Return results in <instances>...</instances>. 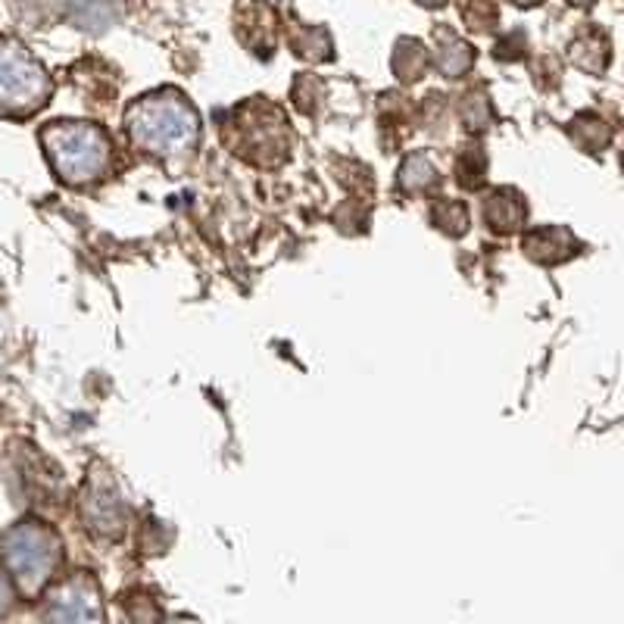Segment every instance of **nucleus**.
Masks as SVG:
<instances>
[{"instance_id":"nucleus-1","label":"nucleus","mask_w":624,"mask_h":624,"mask_svg":"<svg viewBox=\"0 0 624 624\" xmlns=\"http://www.w3.org/2000/svg\"><path fill=\"white\" fill-rule=\"evenodd\" d=\"M125 132L137 151L159 159H185L200 141V113L176 88L151 91L125 110Z\"/></svg>"},{"instance_id":"nucleus-2","label":"nucleus","mask_w":624,"mask_h":624,"mask_svg":"<svg viewBox=\"0 0 624 624\" xmlns=\"http://www.w3.org/2000/svg\"><path fill=\"white\" fill-rule=\"evenodd\" d=\"M41 147L51 159L54 172L66 185L100 181L113 163V144L107 132L94 122H81V119H59L44 125Z\"/></svg>"},{"instance_id":"nucleus-3","label":"nucleus","mask_w":624,"mask_h":624,"mask_svg":"<svg viewBox=\"0 0 624 624\" xmlns=\"http://www.w3.org/2000/svg\"><path fill=\"white\" fill-rule=\"evenodd\" d=\"M63 556L59 537L41 522H20L0 537V559L22 597H38L51 584Z\"/></svg>"},{"instance_id":"nucleus-4","label":"nucleus","mask_w":624,"mask_h":624,"mask_svg":"<svg viewBox=\"0 0 624 624\" xmlns=\"http://www.w3.org/2000/svg\"><path fill=\"white\" fill-rule=\"evenodd\" d=\"M54 94V81L22 41L0 35V113L32 116Z\"/></svg>"},{"instance_id":"nucleus-5","label":"nucleus","mask_w":624,"mask_h":624,"mask_svg":"<svg viewBox=\"0 0 624 624\" xmlns=\"http://www.w3.org/2000/svg\"><path fill=\"white\" fill-rule=\"evenodd\" d=\"M234 147L254 163H266L263 156H272V163L285 159L291 147V129L281 110H275L269 100H250L234 113Z\"/></svg>"},{"instance_id":"nucleus-6","label":"nucleus","mask_w":624,"mask_h":624,"mask_svg":"<svg viewBox=\"0 0 624 624\" xmlns=\"http://www.w3.org/2000/svg\"><path fill=\"white\" fill-rule=\"evenodd\" d=\"M44 624H107L98 581L88 571H78L73 578H66L51 593Z\"/></svg>"},{"instance_id":"nucleus-7","label":"nucleus","mask_w":624,"mask_h":624,"mask_svg":"<svg viewBox=\"0 0 624 624\" xmlns=\"http://www.w3.org/2000/svg\"><path fill=\"white\" fill-rule=\"evenodd\" d=\"M81 519L85 525L91 527V534L98 537H119L125 519H129V509L119 497L116 484L107 478V475H91V481L85 484L81 493Z\"/></svg>"},{"instance_id":"nucleus-8","label":"nucleus","mask_w":624,"mask_h":624,"mask_svg":"<svg viewBox=\"0 0 624 624\" xmlns=\"http://www.w3.org/2000/svg\"><path fill=\"white\" fill-rule=\"evenodd\" d=\"M527 219L525 197L512 188H497L484 197V225L493 234H515Z\"/></svg>"},{"instance_id":"nucleus-9","label":"nucleus","mask_w":624,"mask_h":624,"mask_svg":"<svg viewBox=\"0 0 624 624\" xmlns=\"http://www.w3.org/2000/svg\"><path fill=\"white\" fill-rule=\"evenodd\" d=\"M434 66L447 78H463L475 66V47L466 38H459L453 29L441 25L434 32V47H431Z\"/></svg>"},{"instance_id":"nucleus-10","label":"nucleus","mask_w":624,"mask_h":624,"mask_svg":"<svg viewBox=\"0 0 624 624\" xmlns=\"http://www.w3.org/2000/svg\"><path fill=\"white\" fill-rule=\"evenodd\" d=\"M581 250V241L568 229H534V232L525 237V254L534 259V263H544V266H553V263H566L571 256Z\"/></svg>"},{"instance_id":"nucleus-11","label":"nucleus","mask_w":624,"mask_h":624,"mask_svg":"<svg viewBox=\"0 0 624 624\" xmlns=\"http://www.w3.org/2000/svg\"><path fill=\"white\" fill-rule=\"evenodd\" d=\"M66 13L76 29L100 35L122 20L125 0H66Z\"/></svg>"},{"instance_id":"nucleus-12","label":"nucleus","mask_w":624,"mask_h":624,"mask_svg":"<svg viewBox=\"0 0 624 624\" xmlns=\"http://www.w3.org/2000/svg\"><path fill=\"white\" fill-rule=\"evenodd\" d=\"M568 59L590 76H603L612 59V44L600 29H587L578 38L568 44Z\"/></svg>"},{"instance_id":"nucleus-13","label":"nucleus","mask_w":624,"mask_h":624,"mask_svg":"<svg viewBox=\"0 0 624 624\" xmlns=\"http://www.w3.org/2000/svg\"><path fill=\"white\" fill-rule=\"evenodd\" d=\"M431 51L419 38H400L393 47V76L400 81H419L428 73Z\"/></svg>"},{"instance_id":"nucleus-14","label":"nucleus","mask_w":624,"mask_h":624,"mask_svg":"<svg viewBox=\"0 0 624 624\" xmlns=\"http://www.w3.org/2000/svg\"><path fill=\"white\" fill-rule=\"evenodd\" d=\"M568 132L575 137V144L587 151V154H600L605 151L609 144H612V129H609V122L597 116V113H581V116L571 119V125H568Z\"/></svg>"},{"instance_id":"nucleus-15","label":"nucleus","mask_w":624,"mask_h":624,"mask_svg":"<svg viewBox=\"0 0 624 624\" xmlns=\"http://www.w3.org/2000/svg\"><path fill=\"white\" fill-rule=\"evenodd\" d=\"M291 47L297 57L310 59V63H325L334 54L332 35L322 25H300V29H293Z\"/></svg>"},{"instance_id":"nucleus-16","label":"nucleus","mask_w":624,"mask_h":624,"mask_svg":"<svg viewBox=\"0 0 624 624\" xmlns=\"http://www.w3.org/2000/svg\"><path fill=\"white\" fill-rule=\"evenodd\" d=\"M437 185V169L425 154H412L400 169V188L410 194H425Z\"/></svg>"},{"instance_id":"nucleus-17","label":"nucleus","mask_w":624,"mask_h":624,"mask_svg":"<svg viewBox=\"0 0 624 624\" xmlns=\"http://www.w3.org/2000/svg\"><path fill=\"white\" fill-rule=\"evenodd\" d=\"M431 222L441 229V232L447 234H466L468 229V210L466 203H459V200H441V203H434V210H431Z\"/></svg>"},{"instance_id":"nucleus-18","label":"nucleus","mask_w":624,"mask_h":624,"mask_svg":"<svg viewBox=\"0 0 624 624\" xmlns=\"http://www.w3.org/2000/svg\"><path fill=\"white\" fill-rule=\"evenodd\" d=\"M459 119H463V125H466L468 132H484V129H488V122L493 119L488 94H481V91H471V94H466L463 103H459Z\"/></svg>"},{"instance_id":"nucleus-19","label":"nucleus","mask_w":624,"mask_h":624,"mask_svg":"<svg viewBox=\"0 0 624 624\" xmlns=\"http://www.w3.org/2000/svg\"><path fill=\"white\" fill-rule=\"evenodd\" d=\"M463 20L471 32H493L500 13H497V3L493 0H466L463 7Z\"/></svg>"},{"instance_id":"nucleus-20","label":"nucleus","mask_w":624,"mask_h":624,"mask_svg":"<svg viewBox=\"0 0 624 624\" xmlns=\"http://www.w3.org/2000/svg\"><path fill=\"white\" fill-rule=\"evenodd\" d=\"M484 169H488L484 154H481V151H468V154L459 156V163H456V178H459V185H466V188H478L481 178H484Z\"/></svg>"},{"instance_id":"nucleus-21","label":"nucleus","mask_w":624,"mask_h":624,"mask_svg":"<svg viewBox=\"0 0 624 624\" xmlns=\"http://www.w3.org/2000/svg\"><path fill=\"white\" fill-rule=\"evenodd\" d=\"M319 98H322V81L312 76H297V81H293V100H297V107L312 113Z\"/></svg>"},{"instance_id":"nucleus-22","label":"nucleus","mask_w":624,"mask_h":624,"mask_svg":"<svg viewBox=\"0 0 624 624\" xmlns=\"http://www.w3.org/2000/svg\"><path fill=\"white\" fill-rule=\"evenodd\" d=\"M415 3H422V7H428V10H441V7H447L449 0H415Z\"/></svg>"},{"instance_id":"nucleus-23","label":"nucleus","mask_w":624,"mask_h":624,"mask_svg":"<svg viewBox=\"0 0 624 624\" xmlns=\"http://www.w3.org/2000/svg\"><path fill=\"white\" fill-rule=\"evenodd\" d=\"M509 3H515V7L527 10V7H537V3H544V0H509Z\"/></svg>"},{"instance_id":"nucleus-24","label":"nucleus","mask_w":624,"mask_h":624,"mask_svg":"<svg viewBox=\"0 0 624 624\" xmlns=\"http://www.w3.org/2000/svg\"><path fill=\"white\" fill-rule=\"evenodd\" d=\"M7 603H10V593H7V587L0 584V612L7 609Z\"/></svg>"},{"instance_id":"nucleus-25","label":"nucleus","mask_w":624,"mask_h":624,"mask_svg":"<svg viewBox=\"0 0 624 624\" xmlns=\"http://www.w3.org/2000/svg\"><path fill=\"white\" fill-rule=\"evenodd\" d=\"M568 3H575V7H593L597 0H568Z\"/></svg>"}]
</instances>
